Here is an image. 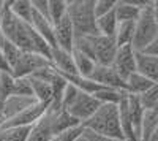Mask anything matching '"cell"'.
<instances>
[{
  "label": "cell",
  "mask_w": 158,
  "mask_h": 141,
  "mask_svg": "<svg viewBox=\"0 0 158 141\" xmlns=\"http://www.w3.org/2000/svg\"><path fill=\"white\" fill-rule=\"evenodd\" d=\"M74 49L90 56L98 65H112L118 46L115 38L103 36L98 33L89 36H76Z\"/></svg>",
  "instance_id": "obj_1"
},
{
  "label": "cell",
  "mask_w": 158,
  "mask_h": 141,
  "mask_svg": "<svg viewBox=\"0 0 158 141\" xmlns=\"http://www.w3.org/2000/svg\"><path fill=\"white\" fill-rule=\"evenodd\" d=\"M73 57H74V63H76V70H77V75L82 76V78H90L94 75L95 68L98 63L92 59L90 56L81 53V51L74 49L73 51Z\"/></svg>",
  "instance_id": "obj_19"
},
{
  "label": "cell",
  "mask_w": 158,
  "mask_h": 141,
  "mask_svg": "<svg viewBox=\"0 0 158 141\" xmlns=\"http://www.w3.org/2000/svg\"><path fill=\"white\" fill-rule=\"evenodd\" d=\"M112 67L125 81L133 73H136L138 71V59H136L135 48L133 46H120L118 48L115 59L112 62Z\"/></svg>",
  "instance_id": "obj_8"
},
{
  "label": "cell",
  "mask_w": 158,
  "mask_h": 141,
  "mask_svg": "<svg viewBox=\"0 0 158 141\" xmlns=\"http://www.w3.org/2000/svg\"><path fill=\"white\" fill-rule=\"evenodd\" d=\"M32 27L41 35L44 40L51 45L56 46V27L48 18L41 16L40 13H33V21H32Z\"/></svg>",
  "instance_id": "obj_16"
},
{
  "label": "cell",
  "mask_w": 158,
  "mask_h": 141,
  "mask_svg": "<svg viewBox=\"0 0 158 141\" xmlns=\"http://www.w3.org/2000/svg\"><path fill=\"white\" fill-rule=\"evenodd\" d=\"M147 5V0H117L115 16L118 22H136Z\"/></svg>",
  "instance_id": "obj_10"
},
{
  "label": "cell",
  "mask_w": 158,
  "mask_h": 141,
  "mask_svg": "<svg viewBox=\"0 0 158 141\" xmlns=\"http://www.w3.org/2000/svg\"><path fill=\"white\" fill-rule=\"evenodd\" d=\"M2 51H3V54H5L8 63H10V67H11V71H13V68H15V65L18 63V60L22 54V51L15 43H11L8 40H5V43L2 45Z\"/></svg>",
  "instance_id": "obj_27"
},
{
  "label": "cell",
  "mask_w": 158,
  "mask_h": 141,
  "mask_svg": "<svg viewBox=\"0 0 158 141\" xmlns=\"http://www.w3.org/2000/svg\"><path fill=\"white\" fill-rule=\"evenodd\" d=\"M33 103H36V100L32 97H22V95H10L3 105V121L5 119H11L18 116L19 113H22L24 109H27L29 106H32Z\"/></svg>",
  "instance_id": "obj_13"
},
{
  "label": "cell",
  "mask_w": 158,
  "mask_h": 141,
  "mask_svg": "<svg viewBox=\"0 0 158 141\" xmlns=\"http://www.w3.org/2000/svg\"><path fill=\"white\" fill-rule=\"evenodd\" d=\"M56 46L67 49V51H74V41H76V32L73 27V22L70 19V16L63 18L60 22H57L56 25Z\"/></svg>",
  "instance_id": "obj_12"
},
{
  "label": "cell",
  "mask_w": 158,
  "mask_h": 141,
  "mask_svg": "<svg viewBox=\"0 0 158 141\" xmlns=\"http://www.w3.org/2000/svg\"><path fill=\"white\" fill-rule=\"evenodd\" d=\"M49 108L51 105L36 101V103H33L27 109L19 113L18 116L11 118V119H5L2 122V127H33L38 121H41L44 118V114L49 111Z\"/></svg>",
  "instance_id": "obj_7"
},
{
  "label": "cell",
  "mask_w": 158,
  "mask_h": 141,
  "mask_svg": "<svg viewBox=\"0 0 158 141\" xmlns=\"http://www.w3.org/2000/svg\"><path fill=\"white\" fill-rule=\"evenodd\" d=\"M5 40H6V38H5V35H3V30H2V25H0V48H2V45L5 43Z\"/></svg>",
  "instance_id": "obj_36"
},
{
  "label": "cell",
  "mask_w": 158,
  "mask_h": 141,
  "mask_svg": "<svg viewBox=\"0 0 158 141\" xmlns=\"http://www.w3.org/2000/svg\"><path fill=\"white\" fill-rule=\"evenodd\" d=\"M150 141H158V127H156V130L153 132V135H152Z\"/></svg>",
  "instance_id": "obj_38"
},
{
  "label": "cell",
  "mask_w": 158,
  "mask_h": 141,
  "mask_svg": "<svg viewBox=\"0 0 158 141\" xmlns=\"http://www.w3.org/2000/svg\"><path fill=\"white\" fill-rule=\"evenodd\" d=\"M51 63H52V67L63 76H74V75H77L74 57H73L71 51H67V49H62L59 46H54L52 48Z\"/></svg>",
  "instance_id": "obj_11"
},
{
  "label": "cell",
  "mask_w": 158,
  "mask_h": 141,
  "mask_svg": "<svg viewBox=\"0 0 158 141\" xmlns=\"http://www.w3.org/2000/svg\"><path fill=\"white\" fill-rule=\"evenodd\" d=\"M155 86L153 81H150L149 78H146L144 75H141L139 71L133 73L127 79V94L131 95H141L144 92H147L149 89H152Z\"/></svg>",
  "instance_id": "obj_18"
},
{
  "label": "cell",
  "mask_w": 158,
  "mask_h": 141,
  "mask_svg": "<svg viewBox=\"0 0 158 141\" xmlns=\"http://www.w3.org/2000/svg\"><path fill=\"white\" fill-rule=\"evenodd\" d=\"M158 127V109H149L146 111L142 122V132H141V141H150L153 132Z\"/></svg>",
  "instance_id": "obj_24"
},
{
  "label": "cell",
  "mask_w": 158,
  "mask_h": 141,
  "mask_svg": "<svg viewBox=\"0 0 158 141\" xmlns=\"http://www.w3.org/2000/svg\"><path fill=\"white\" fill-rule=\"evenodd\" d=\"M29 79L32 84L35 100L40 103L52 105V100H54V86H52V83L38 78V76H29Z\"/></svg>",
  "instance_id": "obj_15"
},
{
  "label": "cell",
  "mask_w": 158,
  "mask_h": 141,
  "mask_svg": "<svg viewBox=\"0 0 158 141\" xmlns=\"http://www.w3.org/2000/svg\"><path fill=\"white\" fill-rule=\"evenodd\" d=\"M11 11L15 13V16L19 18L21 21L32 24L33 13H35L32 0H11Z\"/></svg>",
  "instance_id": "obj_23"
},
{
  "label": "cell",
  "mask_w": 158,
  "mask_h": 141,
  "mask_svg": "<svg viewBox=\"0 0 158 141\" xmlns=\"http://www.w3.org/2000/svg\"><path fill=\"white\" fill-rule=\"evenodd\" d=\"M144 53H149V54H153V56L158 57V38H156V40H155L146 51H144Z\"/></svg>",
  "instance_id": "obj_34"
},
{
  "label": "cell",
  "mask_w": 158,
  "mask_h": 141,
  "mask_svg": "<svg viewBox=\"0 0 158 141\" xmlns=\"http://www.w3.org/2000/svg\"><path fill=\"white\" fill-rule=\"evenodd\" d=\"M52 67V63L48 57L36 54V53H29V51H22V54L18 60V63L13 68V76L15 78H29L35 75L36 71Z\"/></svg>",
  "instance_id": "obj_6"
},
{
  "label": "cell",
  "mask_w": 158,
  "mask_h": 141,
  "mask_svg": "<svg viewBox=\"0 0 158 141\" xmlns=\"http://www.w3.org/2000/svg\"><path fill=\"white\" fill-rule=\"evenodd\" d=\"M100 106L101 103L94 95L85 94L81 89H77L76 86L68 83L63 94V100H62V109L68 111L76 121L84 124L98 111Z\"/></svg>",
  "instance_id": "obj_2"
},
{
  "label": "cell",
  "mask_w": 158,
  "mask_h": 141,
  "mask_svg": "<svg viewBox=\"0 0 158 141\" xmlns=\"http://www.w3.org/2000/svg\"><path fill=\"white\" fill-rule=\"evenodd\" d=\"M115 6H117V0H95V16L101 18L114 11Z\"/></svg>",
  "instance_id": "obj_29"
},
{
  "label": "cell",
  "mask_w": 158,
  "mask_h": 141,
  "mask_svg": "<svg viewBox=\"0 0 158 141\" xmlns=\"http://www.w3.org/2000/svg\"><path fill=\"white\" fill-rule=\"evenodd\" d=\"M2 71H0V111H3V105H5V101H6V94H5V91H3V86H2ZM3 114V113H2Z\"/></svg>",
  "instance_id": "obj_33"
},
{
  "label": "cell",
  "mask_w": 158,
  "mask_h": 141,
  "mask_svg": "<svg viewBox=\"0 0 158 141\" xmlns=\"http://www.w3.org/2000/svg\"><path fill=\"white\" fill-rule=\"evenodd\" d=\"M82 127L85 130L95 132V133L103 135V136L123 139L118 105H112V103L101 105L94 116L82 124Z\"/></svg>",
  "instance_id": "obj_3"
},
{
  "label": "cell",
  "mask_w": 158,
  "mask_h": 141,
  "mask_svg": "<svg viewBox=\"0 0 158 141\" xmlns=\"http://www.w3.org/2000/svg\"><path fill=\"white\" fill-rule=\"evenodd\" d=\"M0 121H3V114H2V111H0Z\"/></svg>",
  "instance_id": "obj_39"
},
{
  "label": "cell",
  "mask_w": 158,
  "mask_h": 141,
  "mask_svg": "<svg viewBox=\"0 0 158 141\" xmlns=\"http://www.w3.org/2000/svg\"><path fill=\"white\" fill-rule=\"evenodd\" d=\"M2 122H3V121H0V127H2Z\"/></svg>",
  "instance_id": "obj_40"
},
{
  "label": "cell",
  "mask_w": 158,
  "mask_h": 141,
  "mask_svg": "<svg viewBox=\"0 0 158 141\" xmlns=\"http://www.w3.org/2000/svg\"><path fill=\"white\" fill-rule=\"evenodd\" d=\"M84 133L87 135L89 141H125V139H118V138L103 136V135H98V133H95V132H90V130H85V129H84Z\"/></svg>",
  "instance_id": "obj_31"
},
{
  "label": "cell",
  "mask_w": 158,
  "mask_h": 141,
  "mask_svg": "<svg viewBox=\"0 0 158 141\" xmlns=\"http://www.w3.org/2000/svg\"><path fill=\"white\" fill-rule=\"evenodd\" d=\"M68 16L73 22L76 36L98 35L95 0H68Z\"/></svg>",
  "instance_id": "obj_4"
},
{
  "label": "cell",
  "mask_w": 158,
  "mask_h": 141,
  "mask_svg": "<svg viewBox=\"0 0 158 141\" xmlns=\"http://www.w3.org/2000/svg\"><path fill=\"white\" fill-rule=\"evenodd\" d=\"M68 16V0H49V19L52 24Z\"/></svg>",
  "instance_id": "obj_25"
},
{
  "label": "cell",
  "mask_w": 158,
  "mask_h": 141,
  "mask_svg": "<svg viewBox=\"0 0 158 141\" xmlns=\"http://www.w3.org/2000/svg\"><path fill=\"white\" fill-rule=\"evenodd\" d=\"M136 33V22H118V29L115 33L117 46H133Z\"/></svg>",
  "instance_id": "obj_21"
},
{
  "label": "cell",
  "mask_w": 158,
  "mask_h": 141,
  "mask_svg": "<svg viewBox=\"0 0 158 141\" xmlns=\"http://www.w3.org/2000/svg\"><path fill=\"white\" fill-rule=\"evenodd\" d=\"M90 79H94L95 83H98L103 87L127 92V81L115 71V68L112 65H97L94 75L90 76Z\"/></svg>",
  "instance_id": "obj_9"
},
{
  "label": "cell",
  "mask_w": 158,
  "mask_h": 141,
  "mask_svg": "<svg viewBox=\"0 0 158 141\" xmlns=\"http://www.w3.org/2000/svg\"><path fill=\"white\" fill-rule=\"evenodd\" d=\"M13 95H22V97H33L32 84L29 78H15V84H13Z\"/></svg>",
  "instance_id": "obj_28"
},
{
  "label": "cell",
  "mask_w": 158,
  "mask_h": 141,
  "mask_svg": "<svg viewBox=\"0 0 158 141\" xmlns=\"http://www.w3.org/2000/svg\"><path fill=\"white\" fill-rule=\"evenodd\" d=\"M0 71H2V73H11V75H13L11 67H10V63H8V60H6L5 54H3L2 48H0Z\"/></svg>",
  "instance_id": "obj_32"
},
{
  "label": "cell",
  "mask_w": 158,
  "mask_h": 141,
  "mask_svg": "<svg viewBox=\"0 0 158 141\" xmlns=\"http://www.w3.org/2000/svg\"><path fill=\"white\" fill-rule=\"evenodd\" d=\"M117 29H118V19L115 16V10L101 16V18H97V30L100 35L115 38Z\"/></svg>",
  "instance_id": "obj_20"
},
{
  "label": "cell",
  "mask_w": 158,
  "mask_h": 141,
  "mask_svg": "<svg viewBox=\"0 0 158 141\" xmlns=\"http://www.w3.org/2000/svg\"><path fill=\"white\" fill-rule=\"evenodd\" d=\"M32 127H0V141H29Z\"/></svg>",
  "instance_id": "obj_22"
},
{
  "label": "cell",
  "mask_w": 158,
  "mask_h": 141,
  "mask_svg": "<svg viewBox=\"0 0 158 141\" xmlns=\"http://www.w3.org/2000/svg\"><path fill=\"white\" fill-rule=\"evenodd\" d=\"M152 10H153V15L158 19V0H153V2H152Z\"/></svg>",
  "instance_id": "obj_35"
},
{
  "label": "cell",
  "mask_w": 158,
  "mask_h": 141,
  "mask_svg": "<svg viewBox=\"0 0 158 141\" xmlns=\"http://www.w3.org/2000/svg\"><path fill=\"white\" fill-rule=\"evenodd\" d=\"M156 38H158V19L153 15L152 2H149V5L144 8L141 18L136 21V33H135L133 48L138 53H144Z\"/></svg>",
  "instance_id": "obj_5"
},
{
  "label": "cell",
  "mask_w": 158,
  "mask_h": 141,
  "mask_svg": "<svg viewBox=\"0 0 158 141\" xmlns=\"http://www.w3.org/2000/svg\"><path fill=\"white\" fill-rule=\"evenodd\" d=\"M74 141H89V138H87V135H85V133H82L81 136H77Z\"/></svg>",
  "instance_id": "obj_37"
},
{
  "label": "cell",
  "mask_w": 158,
  "mask_h": 141,
  "mask_svg": "<svg viewBox=\"0 0 158 141\" xmlns=\"http://www.w3.org/2000/svg\"><path fill=\"white\" fill-rule=\"evenodd\" d=\"M32 5L36 13H40L41 16L49 19V0H32Z\"/></svg>",
  "instance_id": "obj_30"
},
{
  "label": "cell",
  "mask_w": 158,
  "mask_h": 141,
  "mask_svg": "<svg viewBox=\"0 0 158 141\" xmlns=\"http://www.w3.org/2000/svg\"><path fill=\"white\" fill-rule=\"evenodd\" d=\"M54 136H56V135H54V130H52V125H51L49 113H46L44 118H43L41 121H38V122L32 127L29 141H51Z\"/></svg>",
  "instance_id": "obj_17"
},
{
  "label": "cell",
  "mask_w": 158,
  "mask_h": 141,
  "mask_svg": "<svg viewBox=\"0 0 158 141\" xmlns=\"http://www.w3.org/2000/svg\"><path fill=\"white\" fill-rule=\"evenodd\" d=\"M141 101V105L144 106V109H156L158 108V84H155L152 89H149L147 92H144L141 95H136Z\"/></svg>",
  "instance_id": "obj_26"
},
{
  "label": "cell",
  "mask_w": 158,
  "mask_h": 141,
  "mask_svg": "<svg viewBox=\"0 0 158 141\" xmlns=\"http://www.w3.org/2000/svg\"><path fill=\"white\" fill-rule=\"evenodd\" d=\"M136 59L138 71L150 81H153L155 84H158V57L149 53H138L136 51Z\"/></svg>",
  "instance_id": "obj_14"
}]
</instances>
